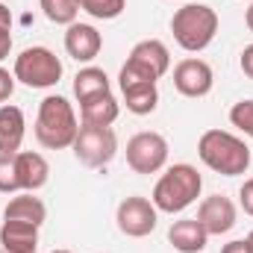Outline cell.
Returning <instances> with one entry per match:
<instances>
[{
    "label": "cell",
    "mask_w": 253,
    "mask_h": 253,
    "mask_svg": "<svg viewBox=\"0 0 253 253\" xmlns=\"http://www.w3.org/2000/svg\"><path fill=\"white\" fill-rule=\"evenodd\" d=\"M197 221L203 224V230L209 236H224L236 227V203L224 194H212L200 203L197 209Z\"/></svg>",
    "instance_id": "obj_11"
},
{
    "label": "cell",
    "mask_w": 253,
    "mask_h": 253,
    "mask_svg": "<svg viewBox=\"0 0 253 253\" xmlns=\"http://www.w3.org/2000/svg\"><path fill=\"white\" fill-rule=\"evenodd\" d=\"M24 112L12 103H3L0 106V153H18L21 144H24Z\"/></svg>",
    "instance_id": "obj_17"
},
{
    "label": "cell",
    "mask_w": 253,
    "mask_h": 253,
    "mask_svg": "<svg viewBox=\"0 0 253 253\" xmlns=\"http://www.w3.org/2000/svg\"><path fill=\"white\" fill-rule=\"evenodd\" d=\"M0 245L6 253H36L39 248V227L24 221H3Z\"/></svg>",
    "instance_id": "obj_16"
},
{
    "label": "cell",
    "mask_w": 253,
    "mask_h": 253,
    "mask_svg": "<svg viewBox=\"0 0 253 253\" xmlns=\"http://www.w3.org/2000/svg\"><path fill=\"white\" fill-rule=\"evenodd\" d=\"M12 50V27H0V62L9 56Z\"/></svg>",
    "instance_id": "obj_27"
},
{
    "label": "cell",
    "mask_w": 253,
    "mask_h": 253,
    "mask_svg": "<svg viewBox=\"0 0 253 253\" xmlns=\"http://www.w3.org/2000/svg\"><path fill=\"white\" fill-rule=\"evenodd\" d=\"M0 27H12V12L0 3Z\"/></svg>",
    "instance_id": "obj_30"
},
{
    "label": "cell",
    "mask_w": 253,
    "mask_h": 253,
    "mask_svg": "<svg viewBox=\"0 0 253 253\" xmlns=\"http://www.w3.org/2000/svg\"><path fill=\"white\" fill-rule=\"evenodd\" d=\"M242 71L253 80V44H248V47L242 50Z\"/></svg>",
    "instance_id": "obj_29"
},
{
    "label": "cell",
    "mask_w": 253,
    "mask_h": 253,
    "mask_svg": "<svg viewBox=\"0 0 253 253\" xmlns=\"http://www.w3.org/2000/svg\"><path fill=\"white\" fill-rule=\"evenodd\" d=\"M171 68V53L159 39H144L138 42L129 56H126L124 68L118 74V85H129V83H156L168 74Z\"/></svg>",
    "instance_id": "obj_5"
},
{
    "label": "cell",
    "mask_w": 253,
    "mask_h": 253,
    "mask_svg": "<svg viewBox=\"0 0 253 253\" xmlns=\"http://www.w3.org/2000/svg\"><path fill=\"white\" fill-rule=\"evenodd\" d=\"M106 91H112V85H109V77H106L103 68L88 65V68L77 71V77H74V94H77L80 103L88 100V97H94V94H106Z\"/></svg>",
    "instance_id": "obj_20"
},
{
    "label": "cell",
    "mask_w": 253,
    "mask_h": 253,
    "mask_svg": "<svg viewBox=\"0 0 253 253\" xmlns=\"http://www.w3.org/2000/svg\"><path fill=\"white\" fill-rule=\"evenodd\" d=\"M171 33L174 42L189 50V53H200L215 42L218 33V12L206 3H186L174 12L171 18Z\"/></svg>",
    "instance_id": "obj_4"
},
{
    "label": "cell",
    "mask_w": 253,
    "mask_h": 253,
    "mask_svg": "<svg viewBox=\"0 0 253 253\" xmlns=\"http://www.w3.org/2000/svg\"><path fill=\"white\" fill-rule=\"evenodd\" d=\"M0 191L3 194L21 191V186H18V171H15V153H0Z\"/></svg>",
    "instance_id": "obj_23"
},
{
    "label": "cell",
    "mask_w": 253,
    "mask_h": 253,
    "mask_svg": "<svg viewBox=\"0 0 253 253\" xmlns=\"http://www.w3.org/2000/svg\"><path fill=\"white\" fill-rule=\"evenodd\" d=\"M77 132H80V121H77L74 106L62 94H47L39 103V115H36V138H39V144L47 147V150H62V147L74 144Z\"/></svg>",
    "instance_id": "obj_2"
},
{
    "label": "cell",
    "mask_w": 253,
    "mask_h": 253,
    "mask_svg": "<svg viewBox=\"0 0 253 253\" xmlns=\"http://www.w3.org/2000/svg\"><path fill=\"white\" fill-rule=\"evenodd\" d=\"M121 115V106L115 100L112 91L106 94H94L88 100L80 103V124H88V126H112Z\"/></svg>",
    "instance_id": "obj_14"
},
{
    "label": "cell",
    "mask_w": 253,
    "mask_h": 253,
    "mask_svg": "<svg viewBox=\"0 0 253 253\" xmlns=\"http://www.w3.org/2000/svg\"><path fill=\"white\" fill-rule=\"evenodd\" d=\"M200 189H203V177L197 174V168L189 165V162H180V165H171L153 186V206L159 212H183L189 209L191 203L200 197Z\"/></svg>",
    "instance_id": "obj_3"
},
{
    "label": "cell",
    "mask_w": 253,
    "mask_h": 253,
    "mask_svg": "<svg viewBox=\"0 0 253 253\" xmlns=\"http://www.w3.org/2000/svg\"><path fill=\"white\" fill-rule=\"evenodd\" d=\"M197 156L206 168L224 177H239L251 168V147L227 129H206L197 138Z\"/></svg>",
    "instance_id": "obj_1"
},
{
    "label": "cell",
    "mask_w": 253,
    "mask_h": 253,
    "mask_svg": "<svg viewBox=\"0 0 253 253\" xmlns=\"http://www.w3.org/2000/svg\"><path fill=\"white\" fill-rule=\"evenodd\" d=\"M103 47V36L91 27V24H71L65 30V50L68 56H74L77 62H91Z\"/></svg>",
    "instance_id": "obj_12"
},
{
    "label": "cell",
    "mask_w": 253,
    "mask_h": 253,
    "mask_svg": "<svg viewBox=\"0 0 253 253\" xmlns=\"http://www.w3.org/2000/svg\"><path fill=\"white\" fill-rule=\"evenodd\" d=\"M230 124L239 126L245 135L253 138V100H239V103L230 109Z\"/></svg>",
    "instance_id": "obj_24"
},
{
    "label": "cell",
    "mask_w": 253,
    "mask_h": 253,
    "mask_svg": "<svg viewBox=\"0 0 253 253\" xmlns=\"http://www.w3.org/2000/svg\"><path fill=\"white\" fill-rule=\"evenodd\" d=\"M239 203H242V209H245L248 215H253V177L245 180V186L239 191Z\"/></svg>",
    "instance_id": "obj_26"
},
{
    "label": "cell",
    "mask_w": 253,
    "mask_h": 253,
    "mask_svg": "<svg viewBox=\"0 0 253 253\" xmlns=\"http://www.w3.org/2000/svg\"><path fill=\"white\" fill-rule=\"evenodd\" d=\"M39 3H42L47 21H53V24H65V27H71V24L77 21V12H80L77 0H39Z\"/></svg>",
    "instance_id": "obj_21"
},
{
    "label": "cell",
    "mask_w": 253,
    "mask_h": 253,
    "mask_svg": "<svg viewBox=\"0 0 253 253\" xmlns=\"http://www.w3.org/2000/svg\"><path fill=\"white\" fill-rule=\"evenodd\" d=\"M77 6L97 21H112L126 9V0H77Z\"/></svg>",
    "instance_id": "obj_22"
},
{
    "label": "cell",
    "mask_w": 253,
    "mask_h": 253,
    "mask_svg": "<svg viewBox=\"0 0 253 253\" xmlns=\"http://www.w3.org/2000/svg\"><path fill=\"white\" fill-rule=\"evenodd\" d=\"M15 80L30 88H50L62 80V62L50 47H27L15 56Z\"/></svg>",
    "instance_id": "obj_6"
},
{
    "label": "cell",
    "mask_w": 253,
    "mask_h": 253,
    "mask_svg": "<svg viewBox=\"0 0 253 253\" xmlns=\"http://www.w3.org/2000/svg\"><path fill=\"white\" fill-rule=\"evenodd\" d=\"M245 24H248V30L253 33V0H251V6H248V12H245Z\"/></svg>",
    "instance_id": "obj_31"
},
{
    "label": "cell",
    "mask_w": 253,
    "mask_h": 253,
    "mask_svg": "<svg viewBox=\"0 0 253 253\" xmlns=\"http://www.w3.org/2000/svg\"><path fill=\"white\" fill-rule=\"evenodd\" d=\"M44 218H47V206H44L39 197H33V191L15 194V197L6 203V209H3V221H24V224L42 227Z\"/></svg>",
    "instance_id": "obj_18"
},
{
    "label": "cell",
    "mask_w": 253,
    "mask_h": 253,
    "mask_svg": "<svg viewBox=\"0 0 253 253\" xmlns=\"http://www.w3.org/2000/svg\"><path fill=\"white\" fill-rule=\"evenodd\" d=\"M168 162V141L159 132H138L126 141V165L135 174H156Z\"/></svg>",
    "instance_id": "obj_8"
},
{
    "label": "cell",
    "mask_w": 253,
    "mask_h": 253,
    "mask_svg": "<svg viewBox=\"0 0 253 253\" xmlns=\"http://www.w3.org/2000/svg\"><path fill=\"white\" fill-rule=\"evenodd\" d=\"M0 253H6V251H0Z\"/></svg>",
    "instance_id": "obj_34"
},
{
    "label": "cell",
    "mask_w": 253,
    "mask_h": 253,
    "mask_svg": "<svg viewBox=\"0 0 253 253\" xmlns=\"http://www.w3.org/2000/svg\"><path fill=\"white\" fill-rule=\"evenodd\" d=\"M115 221H118V230L124 236H129V239H144V236H150L156 230L159 209L153 206V200H147L141 194H132V197L121 200Z\"/></svg>",
    "instance_id": "obj_9"
},
{
    "label": "cell",
    "mask_w": 253,
    "mask_h": 253,
    "mask_svg": "<svg viewBox=\"0 0 253 253\" xmlns=\"http://www.w3.org/2000/svg\"><path fill=\"white\" fill-rule=\"evenodd\" d=\"M168 242L174 245V251L180 253H200L206 248V242H209V233L203 230V224L197 218H183V221L171 224Z\"/></svg>",
    "instance_id": "obj_15"
},
{
    "label": "cell",
    "mask_w": 253,
    "mask_h": 253,
    "mask_svg": "<svg viewBox=\"0 0 253 253\" xmlns=\"http://www.w3.org/2000/svg\"><path fill=\"white\" fill-rule=\"evenodd\" d=\"M15 171H18V186L21 191H39L50 180V165L42 153L33 150H18L15 153Z\"/></svg>",
    "instance_id": "obj_13"
},
{
    "label": "cell",
    "mask_w": 253,
    "mask_h": 253,
    "mask_svg": "<svg viewBox=\"0 0 253 253\" xmlns=\"http://www.w3.org/2000/svg\"><path fill=\"white\" fill-rule=\"evenodd\" d=\"M221 253H253V245L248 239H236V242H230V245H224Z\"/></svg>",
    "instance_id": "obj_28"
},
{
    "label": "cell",
    "mask_w": 253,
    "mask_h": 253,
    "mask_svg": "<svg viewBox=\"0 0 253 253\" xmlns=\"http://www.w3.org/2000/svg\"><path fill=\"white\" fill-rule=\"evenodd\" d=\"M212 85H215V74H212L209 62L194 59V56L177 62V68H174V88L183 97H206L212 91Z\"/></svg>",
    "instance_id": "obj_10"
},
{
    "label": "cell",
    "mask_w": 253,
    "mask_h": 253,
    "mask_svg": "<svg viewBox=\"0 0 253 253\" xmlns=\"http://www.w3.org/2000/svg\"><path fill=\"white\" fill-rule=\"evenodd\" d=\"M121 94H124V103L132 115H150L159 106L156 83H129V85H121Z\"/></svg>",
    "instance_id": "obj_19"
},
{
    "label": "cell",
    "mask_w": 253,
    "mask_h": 253,
    "mask_svg": "<svg viewBox=\"0 0 253 253\" xmlns=\"http://www.w3.org/2000/svg\"><path fill=\"white\" fill-rule=\"evenodd\" d=\"M248 242H251V245H253V230H251V236H248Z\"/></svg>",
    "instance_id": "obj_32"
},
{
    "label": "cell",
    "mask_w": 253,
    "mask_h": 253,
    "mask_svg": "<svg viewBox=\"0 0 253 253\" xmlns=\"http://www.w3.org/2000/svg\"><path fill=\"white\" fill-rule=\"evenodd\" d=\"M74 156L85 168H103L115 159L118 153V135L112 126H88L83 124L77 138H74Z\"/></svg>",
    "instance_id": "obj_7"
},
{
    "label": "cell",
    "mask_w": 253,
    "mask_h": 253,
    "mask_svg": "<svg viewBox=\"0 0 253 253\" xmlns=\"http://www.w3.org/2000/svg\"><path fill=\"white\" fill-rule=\"evenodd\" d=\"M12 91H15V74H9L6 68H0V106L12 97Z\"/></svg>",
    "instance_id": "obj_25"
},
{
    "label": "cell",
    "mask_w": 253,
    "mask_h": 253,
    "mask_svg": "<svg viewBox=\"0 0 253 253\" xmlns=\"http://www.w3.org/2000/svg\"><path fill=\"white\" fill-rule=\"evenodd\" d=\"M50 253H71V251H50Z\"/></svg>",
    "instance_id": "obj_33"
}]
</instances>
